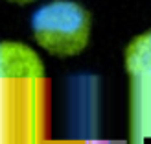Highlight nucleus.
I'll return each instance as SVG.
<instances>
[{
	"label": "nucleus",
	"instance_id": "obj_4",
	"mask_svg": "<svg viewBox=\"0 0 151 144\" xmlns=\"http://www.w3.org/2000/svg\"><path fill=\"white\" fill-rule=\"evenodd\" d=\"M7 2H13V4H29V2H35V0H7Z\"/></svg>",
	"mask_w": 151,
	"mask_h": 144
},
{
	"label": "nucleus",
	"instance_id": "obj_1",
	"mask_svg": "<svg viewBox=\"0 0 151 144\" xmlns=\"http://www.w3.org/2000/svg\"><path fill=\"white\" fill-rule=\"evenodd\" d=\"M42 61L22 43L0 41V144H39L48 120Z\"/></svg>",
	"mask_w": 151,
	"mask_h": 144
},
{
	"label": "nucleus",
	"instance_id": "obj_2",
	"mask_svg": "<svg viewBox=\"0 0 151 144\" xmlns=\"http://www.w3.org/2000/svg\"><path fill=\"white\" fill-rule=\"evenodd\" d=\"M35 41L52 56L72 57L83 52L90 37V13L78 2L55 0L32 17Z\"/></svg>",
	"mask_w": 151,
	"mask_h": 144
},
{
	"label": "nucleus",
	"instance_id": "obj_3",
	"mask_svg": "<svg viewBox=\"0 0 151 144\" xmlns=\"http://www.w3.org/2000/svg\"><path fill=\"white\" fill-rule=\"evenodd\" d=\"M129 74V140L151 139V32L137 35L125 48Z\"/></svg>",
	"mask_w": 151,
	"mask_h": 144
}]
</instances>
